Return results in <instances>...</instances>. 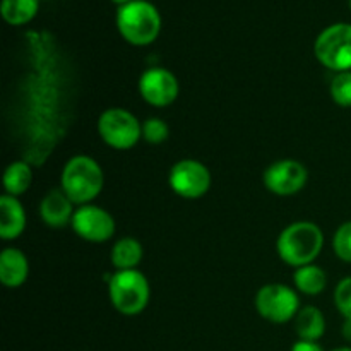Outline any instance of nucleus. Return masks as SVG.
Wrapping results in <instances>:
<instances>
[{"label": "nucleus", "instance_id": "obj_1", "mask_svg": "<svg viewBox=\"0 0 351 351\" xmlns=\"http://www.w3.org/2000/svg\"><path fill=\"white\" fill-rule=\"evenodd\" d=\"M324 233L315 223L297 221L287 226L278 239V254L285 264L293 267L308 266L321 254Z\"/></svg>", "mask_w": 351, "mask_h": 351}, {"label": "nucleus", "instance_id": "obj_2", "mask_svg": "<svg viewBox=\"0 0 351 351\" xmlns=\"http://www.w3.org/2000/svg\"><path fill=\"white\" fill-rule=\"evenodd\" d=\"M117 29L127 43L146 47L158 38L161 31V16L156 7L147 0L120 5L117 10Z\"/></svg>", "mask_w": 351, "mask_h": 351}, {"label": "nucleus", "instance_id": "obj_3", "mask_svg": "<svg viewBox=\"0 0 351 351\" xmlns=\"http://www.w3.org/2000/svg\"><path fill=\"white\" fill-rule=\"evenodd\" d=\"M103 170L98 161L89 156H74L62 170V191L74 204H89L103 189Z\"/></svg>", "mask_w": 351, "mask_h": 351}, {"label": "nucleus", "instance_id": "obj_4", "mask_svg": "<svg viewBox=\"0 0 351 351\" xmlns=\"http://www.w3.org/2000/svg\"><path fill=\"white\" fill-rule=\"evenodd\" d=\"M108 293L113 307L123 315L141 314L149 302V281L141 271H117L110 276Z\"/></svg>", "mask_w": 351, "mask_h": 351}, {"label": "nucleus", "instance_id": "obj_5", "mask_svg": "<svg viewBox=\"0 0 351 351\" xmlns=\"http://www.w3.org/2000/svg\"><path fill=\"white\" fill-rule=\"evenodd\" d=\"M314 53L329 71H351V24L336 23L326 27L315 40Z\"/></svg>", "mask_w": 351, "mask_h": 351}, {"label": "nucleus", "instance_id": "obj_6", "mask_svg": "<svg viewBox=\"0 0 351 351\" xmlns=\"http://www.w3.org/2000/svg\"><path fill=\"white\" fill-rule=\"evenodd\" d=\"M101 139L113 149H130L143 137V125L125 108H108L98 120Z\"/></svg>", "mask_w": 351, "mask_h": 351}, {"label": "nucleus", "instance_id": "obj_7", "mask_svg": "<svg viewBox=\"0 0 351 351\" xmlns=\"http://www.w3.org/2000/svg\"><path fill=\"white\" fill-rule=\"evenodd\" d=\"M256 311L261 317L274 324H285L297 317L300 311L298 297L290 287L271 283L261 288L256 295Z\"/></svg>", "mask_w": 351, "mask_h": 351}, {"label": "nucleus", "instance_id": "obj_8", "mask_svg": "<svg viewBox=\"0 0 351 351\" xmlns=\"http://www.w3.org/2000/svg\"><path fill=\"white\" fill-rule=\"evenodd\" d=\"M170 187L184 199H199L211 187V173L197 160H182L170 170Z\"/></svg>", "mask_w": 351, "mask_h": 351}, {"label": "nucleus", "instance_id": "obj_9", "mask_svg": "<svg viewBox=\"0 0 351 351\" xmlns=\"http://www.w3.org/2000/svg\"><path fill=\"white\" fill-rule=\"evenodd\" d=\"M72 230L86 242H106L115 233V219L103 208L93 204L79 206L72 218Z\"/></svg>", "mask_w": 351, "mask_h": 351}, {"label": "nucleus", "instance_id": "obj_10", "mask_svg": "<svg viewBox=\"0 0 351 351\" xmlns=\"http://www.w3.org/2000/svg\"><path fill=\"white\" fill-rule=\"evenodd\" d=\"M308 171L300 161L280 160L264 171V185L276 195H295L305 187Z\"/></svg>", "mask_w": 351, "mask_h": 351}, {"label": "nucleus", "instance_id": "obj_11", "mask_svg": "<svg viewBox=\"0 0 351 351\" xmlns=\"http://www.w3.org/2000/svg\"><path fill=\"white\" fill-rule=\"evenodd\" d=\"M180 86L177 77L163 67H151L141 75L139 93L153 106H168L177 99Z\"/></svg>", "mask_w": 351, "mask_h": 351}, {"label": "nucleus", "instance_id": "obj_12", "mask_svg": "<svg viewBox=\"0 0 351 351\" xmlns=\"http://www.w3.org/2000/svg\"><path fill=\"white\" fill-rule=\"evenodd\" d=\"M74 202L65 195L62 189H51L40 202V216L51 228H62L74 218Z\"/></svg>", "mask_w": 351, "mask_h": 351}, {"label": "nucleus", "instance_id": "obj_13", "mask_svg": "<svg viewBox=\"0 0 351 351\" xmlns=\"http://www.w3.org/2000/svg\"><path fill=\"white\" fill-rule=\"evenodd\" d=\"M26 228V213L23 204L9 194L0 197V237L2 240H14L23 235Z\"/></svg>", "mask_w": 351, "mask_h": 351}, {"label": "nucleus", "instance_id": "obj_14", "mask_svg": "<svg viewBox=\"0 0 351 351\" xmlns=\"http://www.w3.org/2000/svg\"><path fill=\"white\" fill-rule=\"evenodd\" d=\"M29 274V264L19 249H3L0 254V281L7 288H19Z\"/></svg>", "mask_w": 351, "mask_h": 351}, {"label": "nucleus", "instance_id": "obj_15", "mask_svg": "<svg viewBox=\"0 0 351 351\" xmlns=\"http://www.w3.org/2000/svg\"><path fill=\"white\" fill-rule=\"evenodd\" d=\"M295 331H297L298 338L304 339V341L321 339L326 331V319L322 312L312 305L300 308L297 317H295Z\"/></svg>", "mask_w": 351, "mask_h": 351}, {"label": "nucleus", "instance_id": "obj_16", "mask_svg": "<svg viewBox=\"0 0 351 351\" xmlns=\"http://www.w3.org/2000/svg\"><path fill=\"white\" fill-rule=\"evenodd\" d=\"M143 245L136 239L125 237L113 245L112 263L119 271L136 269L143 261Z\"/></svg>", "mask_w": 351, "mask_h": 351}, {"label": "nucleus", "instance_id": "obj_17", "mask_svg": "<svg viewBox=\"0 0 351 351\" xmlns=\"http://www.w3.org/2000/svg\"><path fill=\"white\" fill-rule=\"evenodd\" d=\"M40 0H2V17L10 26H24L36 17Z\"/></svg>", "mask_w": 351, "mask_h": 351}, {"label": "nucleus", "instance_id": "obj_18", "mask_svg": "<svg viewBox=\"0 0 351 351\" xmlns=\"http://www.w3.org/2000/svg\"><path fill=\"white\" fill-rule=\"evenodd\" d=\"M31 180H33V171L31 167L24 161H14L7 167L5 173H3V189L5 194L17 197V195L24 194L29 189Z\"/></svg>", "mask_w": 351, "mask_h": 351}, {"label": "nucleus", "instance_id": "obj_19", "mask_svg": "<svg viewBox=\"0 0 351 351\" xmlns=\"http://www.w3.org/2000/svg\"><path fill=\"white\" fill-rule=\"evenodd\" d=\"M295 287L305 295H319L324 291L328 278L326 273L315 264H308V266H302L295 271Z\"/></svg>", "mask_w": 351, "mask_h": 351}, {"label": "nucleus", "instance_id": "obj_20", "mask_svg": "<svg viewBox=\"0 0 351 351\" xmlns=\"http://www.w3.org/2000/svg\"><path fill=\"white\" fill-rule=\"evenodd\" d=\"M331 96L336 105L343 108L351 106V71L338 72L331 81Z\"/></svg>", "mask_w": 351, "mask_h": 351}, {"label": "nucleus", "instance_id": "obj_21", "mask_svg": "<svg viewBox=\"0 0 351 351\" xmlns=\"http://www.w3.org/2000/svg\"><path fill=\"white\" fill-rule=\"evenodd\" d=\"M332 247H335V252L339 259L345 261V263H351V221L343 223L336 230Z\"/></svg>", "mask_w": 351, "mask_h": 351}, {"label": "nucleus", "instance_id": "obj_22", "mask_svg": "<svg viewBox=\"0 0 351 351\" xmlns=\"http://www.w3.org/2000/svg\"><path fill=\"white\" fill-rule=\"evenodd\" d=\"M168 125L158 117H151L143 123V139L149 144H160L168 139Z\"/></svg>", "mask_w": 351, "mask_h": 351}, {"label": "nucleus", "instance_id": "obj_23", "mask_svg": "<svg viewBox=\"0 0 351 351\" xmlns=\"http://www.w3.org/2000/svg\"><path fill=\"white\" fill-rule=\"evenodd\" d=\"M335 304L345 319H351V276L338 283L335 290Z\"/></svg>", "mask_w": 351, "mask_h": 351}, {"label": "nucleus", "instance_id": "obj_24", "mask_svg": "<svg viewBox=\"0 0 351 351\" xmlns=\"http://www.w3.org/2000/svg\"><path fill=\"white\" fill-rule=\"evenodd\" d=\"M291 351H322V348L315 341H304V339H300V341L295 343Z\"/></svg>", "mask_w": 351, "mask_h": 351}, {"label": "nucleus", "instance_id": "obj_25", "mask_svg": "<svg viewBox=\"0 0 351 351\" xmlns=\"http://www.w3.org/2000/svg\"><path fill=\"white\" fill-rule=\"evenodd\" d=\"M341 332H343V336H345V339L351 341V319H345V324H343Z\"/></svg>", "mask_w": 351, "mask_h": 351}, {"label": "nucleus", "instance_id": "obj_26", "mask_svg": "<svg viewBox=\"0 0 351 351\" xmlns=\"http://www.w3.org/2000/svg\"><path fill=\"white\" fill-rule=\"evenodd\" d=\"M112 2L119 3V7H120V5H125V3H129V2H134V0H112Z\"/></svg>", "mask_w": 351, "mask_h": 351}, {"label": "nucleus", "instance_id": "obj_27", "mask_svg": "<svg viewBox=\"0 0 351 351\" xmlns=\"http://www.w3.org/2000/svg\"><path fill=\"white\" fill-rule=\"evenodd\" d=\"M332 351H351V346H339V348H335Z\"/></svg>", "mask_w": 351, "mask_h": 351}, {"label": "nucleus", "instance_id": "obj_28", "mask_svg": "<svg viewBox=\"0 0 351 351\" xmlns=\"http://www.w3.org/2000/svg\"><path fill=\"white\" fill-rule=\"evenodd\" d=\"M350 9H351V0H350Z\"/></svg>", "mask_w": 351, "mask_h": 351}]
</instances>
